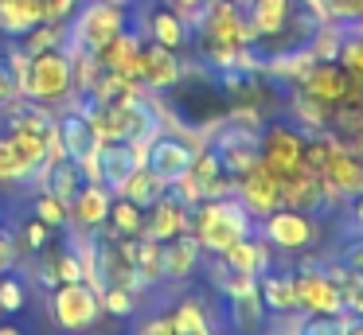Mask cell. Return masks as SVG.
Wrapping results in <instances>:
<instances>
[{"instance_id": "obj_1", "label": "cell", "mask_w": 363, "mask_h": 335, "mask_svg": "<svg viewBox=\"0 0 363 335\" xmlns=\"http://www.w3.org/2000/svg\"><path fill=\"white\" fill-rule=\"evenodd\" d=\"M188 28H191V47L211 70H235L238 55L254 43L246 8L230 4V0H203L188 16Z\"/></svg>"}, {"instance_id": "obj_2", "label": "cell", "mask_w": 363, "mask_h": 335, "mask_svg": "<svg viewBox=\"0 0 363 335\" xmlns=\"http://www.w3.org/2000/svg\"><path fill=\"white\" fill-rule=\"evenodd\" d=\"M16 90L24 101H35V106H48V109L82 101V93L74 90L71 51H67L63 43L43 47V51H28V62L16 78Z\"/></svg>"}, {"instance_id": "obj_3", "label": "cell", "mask_w": 363, "mask_h": 335, "mask_svg": "<svg viewBox=\"0 0 363 335\" xmlns=\"http://www.w3.org/2000/svg\"><path fill=\"white\" fill-rule=\"evenodd\" d=\"M254 218L246 215V207L235 199V195H223V199H203L191 207V234L203 246V254H223L230 242L254 234Z\"/></svg>"}, {"instance_id": "obj_4", "label": "cell", "mask_w": 363, "mask_h": 335, "mask_svg": "<svg viewBox=\"0 0 363 335\" xmlns=\"http://www.w3.org/2000/svg\"><path fill=\"white\" fill-rule=\"evenodd\" d=\"M125 28H129V8L125 4H113V0H82V4L74 8V16L67 20L63 47L67 51L98 55L106 43H113Z\"/></svg>"}, {"instance_id": "obj_5", "label": "cell", "mask_w": 363, "mask_h": 335, "mask_svg": "<svg viewBox=\"0 0 363 335\" xmlns=\"http://www.w3.org/2000/svg\"><path fill=\"white\" fill-rule=\"evenodd\" d=\"M48 312L55 319L59 331L67 335H86L102 324V296L90 280H59L51 285V296H48Z\"/></svg>"}, {"instance_id": "obj_6", "label": "cell", "mask_w": 363, "mask_h": 335, "mask_svg": "<svg viewBox=\"0 0 363 335\" xmlns=\"http://www.w3.org/2000/svg\"><path fill=\"white\" fill-rule=\"evenodd\" d=\"M262 238L269 242V249H281V254H305L320 242V222L316 215L297 207H277L266 218H258Z\"/></svg>"}, {"instance_id": "obj_7", "label": "cell", "mask_w": 363, "mask_h": 335, "mask_svg": "<svg viewBox=\"0 0 363 335\" xmlns=\"http://www.w3.org/2000/svg\"><path fill=\"white\" fill-rule=\"evenodd\" d=\"M293 288H297V312H305V316L344 312V293L336 288V280L324 273V265L316 257H301V265L293 269Z\"/></svg>"}, {"instance_id": "obj_8", "label": "cell", "mask_w": 363, "mask_h": 335, "mask_svg": "<svg viewBox=\"0 0 363 335\" xmlns=\"http://www.w3.org/2000/svg\"><path fill=\"white\" fill-rule=\"evenodd\" d=\"M203 144H207L203 137H184V132L160 129V132H152L149 144H145V168H152L168 187H172L176 179L191 168V160H196V152Z\"/></svg>"}, {"instance_id": "obj_9", "label": "cell", "mask_w": 363, "mask_h": 335, "mask_svg": "<svg viewBox=\"0 0 363 335\" xmlns=\"http://www.w3.org/2000/svg\"><path fill=\"white\" fill-rule=\"evenodd\" d=\"M137 164H145V144H133V140H98L94 156L82 160V176L118 191Z\"/></svg>"}, {"instance_id": "obj_10", "label": "cell", "mask_w": 363, "mask_h": 335, "mask_svg": "<svg viewBox=\"0 0 363 335\" xmlns=\"http://www.w3.org/2000/svg\"><path fill=\"white\" fill-rule=\"evenodd\" d=\"M258 148H262V164L281 176L289 168H301L305 160V132L289 121V117H277V121H266L258 132Z\"/></svg>"}, {"instance_id": "obj_11", "label": "cell", "mask_w": 363, "mask_h": 335, "mask_svg": "<svg viewBox=\"0 0 363 335\" xmlns=\"http://www.w3.org/2000/svg\"><path fill=\"white\" fill-rule=\"evenodd\" d=\"M235 199L246 207V215L258 222L269 210L281 207V187H277V171L269 164H250L242 176H235Z\"/></svg>"}, {"instance_id": "obj_12", "label": "cell", "mask_w": 363, "mask_h": 335, "mask_svg": "<svg viewBox=\"0 0 363 335\" xmlns=\"http://www.w3.org/2000/svg\"><path fill=\"white\" fill-rule=\"evenodd\" d=\"M180 78H184L180 51L145 39V43H141V62H137V82H141L149 93H168Z\"/></svg>"}, {"instance_id": "obj_13", "label": "cell", "mask_w": 363, "mask_h": 335, "mask_svg": "<svg viewBox=\"0 0 363 335\" xmlns=\"http://www.w3.org/2000/svg\"><path fill=\"white\" fill-rule=\"evenodd\" d=\"M141 4V35L152 39V43L160 47H172V51H188L191 47V28L188 20H184L180 12H172V8H164L160 0H137Z\"/></svg>"}, {"instance_id": "obj_14", "label": "cell", "mask_w": 363, "mask_h": 335, "mask_svg": "<svg viewBox=\"0 0 363 335\" xmlns=\"http://www.w3.org/2000/svg\"><path fill=\"white\" fill-rule=\"evenodd\" d=\"M55 129H59V144H63V156H71V160H90L98 148V132L94 125H90L86 109H82V101H74V106L59 109L55 113Z\"/></svg>"}, {"instance_id": "obj_15", "label": "cell", "mask_w": 363, "mask_h": 335, "mask_svg": "<svg viewBox=\"0 0 363 335\" xmlns=\"http://www.w3.org/2000/svg\"><path fill=\"white\" fill-rule=\"evenodd\" d=\"M188 230H191V207L180 203L172 191L160 195V199L145 210V230H141L145 238L172 242V238H180V234H188Z\"/></svg>"}, {"instance_id": "obj_16", "label": "cell", "mask_w": 363, "mask_h": 335, "mask_svg": "<svg viewBox=\"0 0 363 335\" xmlns=\"http://www.w3.org/2000/svg\"><path fill=\"white\" fill-rule=\"evenodd\" d=\"M203 269V246L196 242V234H180L172 242H160V273L172 285H188L196 273Z\"/></svg>"}, {"instance_id": "obj_17", "label": "cell", "mask_w": 363, "mask_h": 335, "mask_svg": "<svg viewBox=\"0 0 363 335\" xmlns=\"http://www.w3.org/2000/svg\"><path fill=\"white\" fill-rule=\"evenodd\" d=\"M110 203H113L110 187L98 183V179H86V183L79 187V195H74V203H71V226H79L82 234L102 230L106 218H110Z\"/></svg>"}, {"instance_id": "obj_18", "label": "cell", "mask_w": 363, "mask_h": 335, "mask_svg": "<svg viewBox=\"0 0 363 335\" xmlns=\"http://www.w3.org/2000/svg\"><path fill=\"white\" fill-rule=\"evenodd\" d=\"M297 90L305 93V98L320 101V106L336 109V106H344V98H347V70L340 67V62H313V70L301 78Z\"/></svg>"}, {"instance_id": "obj_19", "label": "cell", "mask_w": 363, "mask_h": 335, "mask_svg": "<svg viewBox=\"0 0 363 335\" xmlns=\"http://www.w3.org/2000/svg\"><path fill=\"white\" fill-rule=\"evenodd\" d=\"M277 187H281V207H297V210H308V215H320L324 210L320 179H316L305 164L281 171V176H277Z\"/></svg>"}, {"instance_id": "obj_20", "label": "cell", "mask_w": 363, "mask_h": 335, "mask_svg": "<svg viewBox=\"0 0 363 335\" xmlns=\"http://www.w3.org/2000/svg\"><path fill=\"white\" fill-rule=\"evenodd\" d=\"M141 43H145V35L133 28V23H129V28L121 31L113 43H106L102 51H98V62H102V70H110V74H121V78H129V82H137Z\"/></svg>"}, {"instance_id": "obj_21", "label": "cell", "mask_w": 363, "mask_h": 335, "mask_svg": "<svg viewBox=\"0 0 363 335\" xmlns=\"http://www.w3.org/2000/svg\"><path fill=\"white\" fill-rule=\"evenodd\" d=\"M258 296L269 316H293L297 312V288H293V269H274L258 273Z\"/></svg>"}, {"instance_id": "obj_22", "label": "cell", "mask_w": 363, "mask_h": 335, "mask_svg": "<svg viewBox=\"0 0 363 335\" xmlns=\"http://www.w3.org/2000/svg\"><path fill=\"white\" fill-rule=\"evenodd\" d=\"M40 183H43V191H51L59 203H67V207H71L74 195H79V187L86 183V176H82V164L79 160L59 156V160H51L48 168L40 171Z\"/></svg>"}, {"instance_id": "obj_23", "label": "cell", "mask_w": 363, "mask_h": 335, "mask_svg": "<svg viewBox=\"0 0 363 335\" xmlns=\"http://www.w3.org/2000/svg\"><path fill=\"white\" fill-rule=\"evenodd\" d=\"M266 304H262L258 288L254 293H238V296H227V324L235 335H262L266 331Z\"/></svg>"}, {"instance_id": "obj_24", "label": "cell", "mask_w": 363, "mask_h": 335, "mask_svg": "<svg viewBox=\"0 0 363 335\" xmlns=\"http://www.w3.org/2000/svg\"><path fill=\"white\" fill-rule=\"evenodd\" d=\"M35 23H43V0H0V35L4 39H24Z\"/></svg>"}, {"instance_id": "obj_25", "label": "cell", "mask_w": 363, "mask_h": 335, "mask_svg": "<svg viewBox=\"0 0 363 335\" xmlns=\"http://www.w3.org/2000/svg\"><path fill=\"white\" fill-rule=\"evenodd\" d=\"M32 179H40L35 164L20 152L16 140L9 137V129L0 125V183L4 187H24V183H32Z\"/></svg>"}, {"instance_id": "obj_26", "label": "cell", "mask_w": 363, "mask_h": 335, "mask_svg": "<svg viewBox=\"0 0 363 335\" xmlns=\"http://www.w3.org/2000/svg\"><path fill=\"white\" fill-rule=\"evenodd\" d=\"M113 195H121V199L137 203L141 210H149L152 203L160 199V195H168V183H164V179H160L152 168H145V164H137V168L125 176V183H121Z\"/></svg>"}, {"instance_id": "obj_27", "label": "cell", "mask_w": 363, "mask_h": 335, "mask_svg": "<svg viewBox=\"0 0 363 335\" xmlns=\"http://www.w3.org/2000/svg\"><path fill=\"white\" fill-rule=\"evenodd\" d=\"M168 319H172L176 335H203L207 327H211V308H207L199 296H184V300H176V308L168 312Z\"/></svg>"}, {"instance_id": "obj_28", "label": "cell", "mask_w": 363, "mask_h": 335, "mask_svg": "<svg viewBox=\"0 0 363 335\" xmlns=\"http://www.w3.org/2000/svg\"><path fill=\"white\" fill-rule=\"evenodd\" d=\"M106 230L121 234V238H141V230H145V210L137 207V203H129V199H121V195H113L110 218H106Z\"/></svg>"}, {"instance_id": "obj_29", "label": "cell", "mask_w": 363, "mask_h": 335, "mask_svg": "<svg viewBox=\"0 0 363 335\" xmlns=\"http://www.w3.org/2000/svg\"><path fill=\"white\" fill-rule=\"evenodd\" d=\"M102 296V312L113 319H129L137 316V304H141V293L137 288H125V285H110V288H98Z\"/></svg>"}, {"instance_id": "obj_30", "label": "cell", "mask_w": 363, "mask_h": 335, "mask_svg": "<svg viewBox=\"0 0 363 335\" xmlns=\"http://www.w3.org/2000/svg\"><path fill=\"white\" fill-rule=\"evenodd\" d=\"M32 215L40 218V222H48L51 230H67V226H71V207H67V203H59L55 195L51 191H35V199H32Z\"/></svg>"}, {"instance_id": "obj_31", "label": "cell", "mask_w": 363, "mask_h": 335, "mask_svg": "<svg viewBox=\"0 0 363 335\" xmlns=\"http://www.w3.org/2000/svg\"><path fill=\"white\" fill-rule=\"evenodd\" d=\"M28 304V280L16 269L0 273V316H16Z\"/></svg>"}, {"instance_id": "obj_32", "label": "cell", "mask_w": 363, "mask_h": 335, "mask_svg": "<svg viewBox=\"0 0 363 335\" xmlns=\"http://www.w3.org/2000/svg\"><path fill=\"white\" fill-rule=\"evenodd\" d=\"M55 234H59V230H51L48 222H40V218L32 215L16 234H12V238H16V246L24 249V254H43V249H48L51 242H55Z\"/></svg>"}, {"instance_id": "obj_33", "label": "cell", "mask_w": 363, "mask_h": 335, "mask_svg": "<svg viewBox=\"0 0 363 335\" xmlns=\"http://www.w3.org/2000/svg\"><path fill=\"white\" fill-rule=\"evenodd\" d=\"M320 16L332 23H344V28H355V23H363V0H320Z\"/></svg>"}, {"instance_id": "obj_34", "label": "cell", "mask_w": 363, "mask_h": 335, "mask_svg": "<svg viewBox=\"0 0 363 335\" xmlns=\"http://www.w3.org/2000/svg\"><path fill=\"white\" fill-rule=\"evenodd\" d=\"M340 261H344L347 269L363 273V234H352V238L340 246Z\"/></svg>"}, {"instance_id": "obj_35", "label": "cell", "mask_w": 363, "mask_h": 335, "mask_svg": "<svg viewBox=\"0 0 363 335\" xmlns=\"http://www.w3.org/2000/svg\"><path fill=\"white\" fill-rule=\"evenodd\" d=\"M82 0H43V20H59L67 23L74 16V8H79Z\"/></svg>"}, {"instance_id": "obj_36", "label": "cell", "mask_w": 363, "mask_h": 335, "mask_svg": "<svg viewBox=\"0 0 363 335\" xmlns=\"http://www.w3.org/2000/svg\"><path fill=\"white\" fill-rule=\"evenodd\" d=\"M16 261H20V246H16V238L0 230V273L16 269Z\"/></svg>"}, {"instance_id": "obj_37", "label": "cell", "mask_w": 363, "mask_h": 335, "mask_svg": "<svg viewBox=\"0 0 363 335\" xmlns=\"http://www.w3.org/2000/svg\"><path fill=\"white\" fill-rule=\"evenodd\" d=\"M344 312H347V316H359L363 319V277L344 293Z\"/></svg>"}, {"instance_id": "obj_38", "label": "cell", "mask_w": 363, "mask_h": 335, "mask_svg": "<svg viewBox=\"0 0 363 335\" xmlns=\"http://www.w3.org/2000/svg\"><path fill=\"white\" fill-rule=\"evenodd\" d=\"M160 4H164V8H172V12H180L184 20H188V16L196 12V8L203 4V0H160Z\"/></svg>"}, {"instance_id": "obj_39", "label": "cell", "mask_w": 363, "mask_h": 335, "mask_svg": "<svg viewBox=\"0 0 363 335\" xmlns=\"http://www.w3.org/2000/svg\"><path fill=\"white\" fill-rule=\"evenodd\" d=\"M352 222H355V234H363V195L352 199Z\"/></svg>"}, {"instance_id": "obj_40", "label": "cell", "mask_w": 363, "mask_h": 335, "mask_svg": "<svg viewBox=\"0 0 363 335\" xmlns=\"http://www.w3.org/2000/svg\"><path fill=\"white\" fill-rule=\"evenodd\" d=\"M344 335H363V319L352 316V319H347V331H344Z\"/></svg>"}, {"instance_id": "obj_41", "label": "cell", "mask_w": 363, "mask_h": 335, "mask_svg": "<svg viewBox=\"0 0 363 335\" xmlns=\"http://www.w3.org/2000/svg\"><path fill=\"white\" fill-rule=\"evenodd\" d=\"M352 148H355V152H359V156H363V117H359V132H355V140H352Z\"/></svg>"}, {"instance_id": "obj_42", "label": "cell", "mask_w": 363, "mask_h": 335, "mask_svg": "<svg viewBox=\"0 0 363 335\" xmlns=\"http://www.w3.org/2000/svg\"><path fill=\"white\" fill-rule=\"evenodd\" d=\"M0 335H24L16 324H0Z\"/></svg>"}, {"instance_id": "obj_43", "label": "cell", "mask_w": 363, "mask_h": 335, "mask_svg": "<svg viewBox=\"0 0 363 335\" xmlns=\"http://www.w3.org/2000/svg\"><path fill=\"white\" fill-rule=\"evenodd\" d=\"M230 4H238V8H246V4H250V0H230Z\"/></svg>"}, {"instance_id": "obj_44", "label": "cell", "mask_w": 363, "mask_h": 335, "mask_svg": "<svg viewBox=\"0 0 363 335\" xmlns=\"http://www.w3.org/2000/svg\"><path fill=\"white\" fill-rule=\"evenodd\" d=\"M113 4H125L129 8V4H137V0H113Z\"/></svg>"}, {"instance_id": "obj_45", "label": "cell", "mask_w": 363, "mask_h": 335, "mask_svg": "<svg viewBox=\"0 0 363 335\" xmlns=\"http://www.w3.org/2000/svg\"><path fill=\"white\" fill-rule=\"evenodd\" d=\"M0 226H4V207H0Z\"/></svg>"}]
</instances>
